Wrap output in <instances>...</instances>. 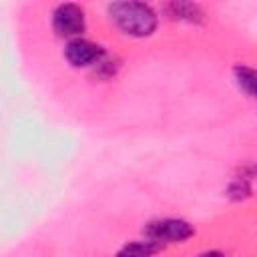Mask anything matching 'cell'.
Wrapping results in <instances>:
<instances>
[{
    "label": "cell",
    "mask_w": 257,
    "mask_h": 257,
    "mask_svg": "<svg viewBox=\"0 0 257 257\" xmlns=\"http://www.w3.org/2000/svg\"><path fill=\"white\" fill-rule=\"evenodd\" d=\"M233 76H235L237 86L243 92H247L249 96L257 98V68H251L247 64H237L233 68Z\"/></svg>",
    "instance_id": "obj_7"
},
{
    "label": "cell",
    "mask_w": 257,
    "mask_h": 257,
    "mask_svg": "<svg viewBox=\"0 0 257 257\" xmlns=\"http://www.w3.org/2000/svg\"><path fill=\"white\" fill-rule=\"evenodd\" d=\"M145 235L161 245H167V243H183L187 241L189 237L195 235V229L189 221L185 219H157V221H151L145 229Z\"/></svg>",
    "instance_id": "obj_2"
},
{
    "label": "cell",
    "mask_w": 257,
    "mask_h": 257,
    "mask_svg": "<svg viewBox=\"0 0 257 257\" xmlns=\"http://www.w3.org/2000/svg\"><path fill=\"white\" fill-rule=\"evenodd\" d=\"M52 28L58 36L64 38H80V34L86 28V18H84V10L78 4L66 2V4H58L52 12Z\"/></svg>",
    "instance_id": "obj_3"
},
{
    "label": "cell",
    "mask_w": 257,
    "mask_h": 257,
    "mask_svg": "<svg viewBox=\"0 0 257 257\" xmlns=\"http://www.w3.org/2000/svg\"><path fill=\"white\" fill-rule=\"evenodd\" d=\"M64 58L68 60L70 66L74 68H84V66H96L104 58V50L86 40V38H74L66 44L64 48Z\"/></svg>",
    "instance_id": "obj_4"
},
{
    "label": "cell",
    "mask_w": 257,
    "mask_h": 257,
    "mask_svg": "<svg viewBox=\"0 0 257 257\" xmlns=\"http://www.w3.org/2000/svg\"><path fill=\"white\" fill-rule=\"evenodd\" d=\"M165 12L171 20H179V22L199 24L205 20L203 8L195 2H169V4H165Z\"/></svg>",
    "instance_id": "obj_5"
},
{
    "label": "cell",
    "mask_w": 257,
    "mask_h": 257,
    "mask_svg": "<svg viewBox=\"0 0 257 257\" xmlns=\"http://www.w3.org/2000/svg\"><path fill=\"white\" fill-rule=\"evenodd\" d=\"M199 257H225V255L219 253V251H207V253H203V255H199Z\"/></svg>",
    "instance_id": "obj_9"
},
{
    "label": "cell",
    "mask_w": 257,
    "mask_h": 257,
    "mask_svg": "<svg viewBox=\"0 0 257 257\" xmlns=\"http://www.w3.org/2000/svg\"><path fill=\"white\" fill-rule=\"evenodd\" d=\"M114 26L133 38H147L157 30L159 16L145 2H114L108 6Z\"/></svg>",
    "instance_id": "obj_1"
},
{
    "label": "cell",
    "mask_w": 257,
    "mask_h": 257,
    "mask_svg": "<svg viewBox=\"0 0 257 257\" xmlns=\"http://www.w3.org/2000/svg\"><path fill=\"white\" fill-rule=\"evenodd\" d=\"M249 175H241V177H235L227 189V195L233 199V201H243L251 195V183H249Z\"/></svg>",
    "instance_id": "obj_8"
},
{
    "label": "cell",
    "mask_w": 257,
    "mask_h": 257,
    "mask_svg": "<svg viewBox=\"0 0 257 257\" xmlns=\"http://www.w3.org/2000/svg\"><path fill=\"white\" fill-rule=\"evenodd\" d=\"M163 247H165V245H161V243H157V241L145 237V239H139V241H128V243H124V245L116 251L114 257H153V255H157L159 251H163Z\"/></svg>",
    "instance_id": "obj_6"
}]
</instances>
